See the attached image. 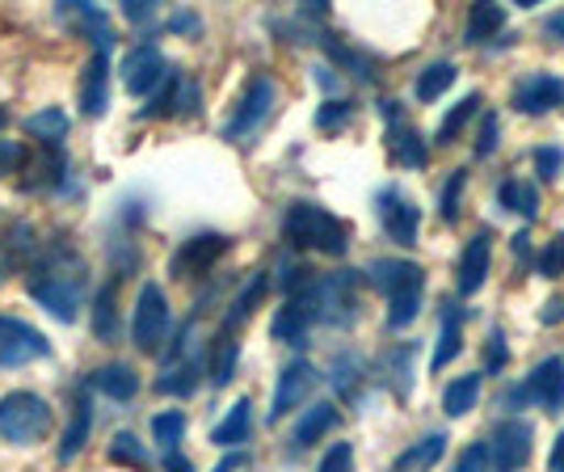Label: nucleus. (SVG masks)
Segmentation results:
<instances>
[{"label":"nucleus","mask_w":564,"mask_h":472,"mask_svg":"<svg viewBox=\"0 0 564 472\" xmlns=\"http://www.w3.org/2000/svg\"><path fill=\"white\" fill-rule=\"evenodd\" d=\"M51 405L39 393H9L0 397V439L18 443V448H34L39 439H47L51 430Z\"/></svg>","instance_id":"nucleus-5"},{"label":"nucleus","mask_w":564,"mask_h":472,"mask_svg":"<svg viewBox=\"0 0 564 472\" xmlns=\"http://www.w3.org/2000/svg\"><path fill=\"white\" fill-rule=\"evenodd\" d=\"M236 469H245V455H240V451H232V455H228L215 472H236Z\"/></svg>","instance_id":"nucleus-55"},{"label":"nucleus","mask_w":564,"mask_h":472,"mask_svg":"<svg viewBox=\"0 0 564 472\" xmlns=\"http://www.w3.org/2000/svg\"><path fill=\"white\" fill-rule=\"evenodd\" d=\"M224 254H228V236L224 233L189 236V240H182V249L173 254V275H177V279H198V275H207Z\"/></svg>","instance_id":"nucleus-15"},{"label":"nucleus","mask_w":564,"mask_h":472,"mask_svg":"<svg viewBox=\"0 0 564 472\" xmlns=\"http://www.w3.org/2000/svg\"><path fill=\"white\" fill-rule=\"evenodd\" d=\"M316 367L307 363V358H295V363H286L282 367L279 384H274V401H270V422H282L291 409H300L307 401V393L316 388Z\"/></svg>","instance_id":"nucleus-14"},{"label":"nucleus","mask_w":564,"mask_h":472,"mask_svg":"<svg viewBox=\"0 0 564 472\" xmlns=\"http://www.w3.org/2000/svg\"><path fill=\"white\" fill-rule=\"evenodd\" d=\"M25 161V148L13 140H0V178H9V173H18Z\"/></svg>","instance_id":"nucleus-45"},{"label":"nucleus","mask_w":564,"mask_h":472,"mask_svg":"<svg viewBox=\"0 0 564 472\" xmlns=\"http://www.w3.org/2000/svg\"><path fill=\"white\" fill-rule=\"evenodd\" d=\"M547 472H564V430H561V439H556V448H552V460H547Z\"/></svg>","instance_id":"nucleus-54"},{"label":"nucleus","mask_w":564,"mask_h":472,"mask_svg":"<svg viewBox=\"0 0 564 472\" xmlns=\"http://www.w3.org/2000/svg\"><path fill=\"white\" fill-rule=\"evenodd\" d=\"M261 296H265V275H253L249 287H245V291L232 300V308H228V317H224V333H232L236 325H245V321L253 317V308L261 304Z\"/></svg>","instance_id":"nucleus-33"},{"label":"nucleus","mask_w":564,"mask_h":472,"mask_svg":"<svg viewBox=\"0 0 564 472\" xmlns=\"http://www.w3.org/2000/svg\"><path fill=\"white\" fill-rule=\"evenodd\" d=\"M388 152H392V161H400V165L409 169H425V161H430V148H425L422 131L409 127L404 118L388 127Z\"/></svg>","instance_id":"nucleus-23"},{"label":"nucleus","mask_w":564,"mask_h":472,"mask_svg":"<svg viewBox=\"0 0 564 472\" xmlns=\"http://www.w3.org/2000/svg\"><path fill=\"white\" fill-rule=\"evenodd\" d=\"M25 131H30L34 140L59 148V140L68 136V115H64V110H39V115L25 118Z\"/></svg>","instance_id":"nucleus-34"},{"label":"nucleus","mask_w":564,"mask_h":472,"mask_svg":"<svg viewBox=\"0 0 564 472\" xmlns=\"http://www.w3.org/2000/svg\"><path fill=\"white\" fill-rule=\"evenodd\" d=\"M110 460L115 464H135V469H143L148 464V451H143V443L135 439V435H115V443H110Z\"/></svg>","instance_id":"nucleus-38"},{"label":"nucleus","mask_w":564,"mask_h":472,"mask_svg":"<svg viewBox=\"0 0 564 472\" xmlns=\"http://www.w3.org/2000/svg\"><path fill=\"white\" fill-rule=\"evenodd\" d=\"M489 261H494V236L489 233H476L468 240V249H464V258H459V296H476L485 279H489Z\"/></svg>","instance_id":"nucleus-18"},{"label":"nucleus","mask_w":564,"mask_h":472,"mask_svg":"<svg viewBox=\"0 0 564 472\" xmlns=\"http://www.w3.org/2000/svg\"><path fill=\"white\" fill-rule=\"evenodd\" d=\"M236 358H240V346H236V337H232V333H219V337L212 342V384H215V388L232 384Z\"/></svg>","instance_id":"nucleus-32"},{"label":"nucleus","mask_w":564,"mask_h":472,"mask_svg":"<svg viewBox=\"0 0 564 472\" xmlns=\"http://www.w3.org/2000/svg\"><path fill=\"white\" fill-rule=\"evenodd\" d=\"M354 376H358V363H354V358H341V363H337V376H333V384H337L341 397H354V393H358Z\"/></svg>","instance_id":"nucleus-47"},{"label":"nucleus","mask_w":564,"mask_h":472,"mask_svg":"<svg viewBox=\"0 0 564 472\" xmlns=\"http://www.w3.org/2000/svg\"><path fill=\"white\" fill-rule=\"evenodd\" d=\"M89 430H94V397L80 388L76 393V405H72V422L64 430V439H59V464H72L85 443H89Z\"/></svg>","instance_id":"nucleus-20"},{"label":"nucleus","mask_w":564,"mask_h":472,"mask_svg":"<svg viewBox=\"0 0 564 472\" xmlns=\"http://www.w3.org/2000/svg\"><path fill=\"white\" fill-rule=\"evenodd\" d=\"M131 342L143 354L165 351L169 342V300L156 283L140 287V300H135V317H131Z\"/></svg>","instance_id":"nucleus-8"},{"label":"nucleus","mask_w":564,"mask_h":472,"mask_svg":"<svg viewBox=\"0 0 564 472\" xmlns=\"http://www.w3.org/2000/svg\"><path fill=\"white\" fill-rule=\"evenodd\" d=\"M464 186H468V173H464V169H455V173L447 178V186H443V203H438L447 224L459 219V199H464Z\"/></svg>","instance_id":"nucleus-39"},{"label":"nucleus","mask_w":564,"mask_h":472,"mask_svg":"<svg viewBox=\"0 0 564 472\" xmlns=\"http://www.w3.org/2000/svg\"><path fill=\"white\" fill-rule=\"evenodd\" d=\"M506 401H510V409L540 405V409H547V414H561L564 409V358L561 354L543 358L540 367L522 379L518 388H510V397H506Z\"/></svg>","instance_id":"nucleus-7"},{"label":"nucleus","mask_w":564,"mask_h":472,"mask_svg":"<svg viewBox=\"0 0 564 472\" xmlns=\"http://www.w3.org/2000/svg\"><path fill=\"white\" fill-rule=\"evenodd\" d=\"M451 85H455V64H447V60H443V64H430V68L417 76L413 94H417V101H438Z\"/></svg>","instance_id":"nucleus-35"},{"label":"nucleus","mask_w":564,"mask_h":472,"mask_svg":"<svg viewBox=\"0 0 564 472\" xmlns=\"http://www.w3.org/2000/svg\"><path fill=\"white\" fill-rule=\"evenodd\" d=\"M249 435H253V401L240 397L228 409V418L212 430V443L215 448H240V443H249Z\"/></svg>","instance_id":"nucleus-25"},{"label":"nucleus","mask_w":564,"mask_h":472,"mask_svg":"<svg viewBox=\"0 0 564 472\" xmlns=\"http://www.w3.org/2000/svg\"><path fill=\"white\" fill-rule=\"evenodd\" d=\"M564 165V152L561 148H535V169H540L543 182H556Z\"/></svg>","instance_id":"nucleus-44"},{"label":"nucleus","mask_w":564,"mask_h":472,"mask_svg":"<svg viewBox=\"0 0 564 472\" xmlns=\"http://www.w3.org/2000/svg\"><path fill=\"white\" fill-rule=\"evenodd\" d=\"M506 25V9L501 4H471V13H468V43L471 47H480V43H489L497 30Z\"/></svg>","instance_id":"nucleus-30"},{"label":"nucleus","mask_w":564,"mask_h":472,"mask_svg":"<svg viewBox=\"0 0 564 472\" xmlns=\"http://www.w3.org/2000/svg\"><path fill=\"white\" fill-rule=\"evenodd\" d=\"M25 287L55 321L72 325L80 317V300H85V287H89V266H85L80 249L72 240L55 236V240H43V254L25 270Z\"/></svg>","instance_id":"nucleus-1"},{"label":"nucleus","mask_w":564,"mask_h":472,"mask_svg":"<svg viewBox=\"0 0 564 472\" xmlns=\"http://www.w3.org/2000/svg\"><path fill=\"white\" fill-rule=\"evenodd\" d=\"M367 279L388 296V330H404L417 321L425 291V270L404 258H376L367 266Z\"/></svg>","instance_id":"nucleus-2"},{"label":"nucleus","mask_w":564,"mask_h":472,"mask_svg":"<svg viewBox=\"0 0 564 472\" xmlns=\"http://www.w3.org/2000/svg\"><path fill=\"white\" fill-rule=\"evenodd\" d=\"M51 354V342L39 330H30L25 321L0 317V367H25Z\"/></svg>","instance_id":"nucleus-12"},{"label":"nucleus","mask_w":564,"mask_h":472,"mask_svg":"<svg viewBox=\"0 0 564 472\" xmlns=\"http://www.w3.org/2000/svg\"><path fill=\"white\" fill-rule=\"evenodd\" d=\"M333 426H337V405H333V401H316L304 414V418L295 422V430H291V451H307L312 443H321V439L329 435Z\"/></svg>","instance_id":"nucleus-22"},{"label":"nucleus","mask_w":564,"mask_h":472,"mask_svg":"<svg viewBox=\"0 0 564 472\" xmlns=\"http://www.w3.org/2000/svg\"><path fill=\"white\" fill-rule=\"evenodd\" d=\"M97 393H106L110 401H131L135 393H140V376H135V367H127V363H106V367H97L94 376H89Z\"/></svg>","instance_id":"nucleus-24"},{"label":"nucleus","mask_w":564,"mask_h":472,"mask_svg":"<svg viewBox=\"0 0 564 472\" xmlns=\"http://www.w3.org/2000/svg\"><path fill=\"white\" fill-rule=\"evenodd\" d=\"M165 472H194V469H189L186 455H177V451H165Z\"/></svg>","instance_id":"nucleus-52"},{"label":"nucleus","mask_w":564,"mask_h":472,"mask_svg":"<svg viewBox=\"0 0 564 472\" xmlns=\"http://www.w3.org/2000/svg\"><path fill=\"white\" fill-rule=\"evenodd\" d=\"M76 97H80V110L85 115H101L106 101H110V55H94L89 68L80 72L76 81Z\"/></svg>","instance_id":"nucleus-19"},{"label":"nucleus","mask_w":564,"mask_h":472,"mask_svg":"<svg viewBox=\"0 0 564 472\" xmlns=\"http://www.w3.org/2000/svg\"><path fill=\"white\" fill-rule=\"evenodd\" d=\"M497 199H501L506 212L522 215V219H535L540 215V190L531 186L527 178H506L501 190H497Z\"/></svg>","instance_id":"nucleus-28"},{"label":"nucleus","mask_w":564,"mask_h":472,"mask_svg":"<svg viewBox=\"0 0 564 472\" xmlns=\"http://www.w3.org/2000/svg\"><path fill=\"white\" fill-rule=\"evenodd\" d=\"M39 254H43L39 233H34L25 219H13V224L0 233V283H4L9 275H18V270H30Z\"/></svg>","instance_id":"nucleus-16"},{"label":"nucleus","mask_w":564,"mask_h":472,"mask_svg":"<svg viewBox=\"0 0 564 472\" xmlns=\"http://www.w3.org/2000/svg\"><path fill=\"white\" fill-rule=\"evenodd\" d=\"M300 296L312 308V321L316 325H337L346 330L358 317V275L354 270H337V275H321V279H307L300 287Z\"/></svg>","instance_id":"nucleus-4"},{"label":"nucleus","mask_w":564,"mask_h":472,"mask_svg":"<svg viewBox=\"0 0 564 472\" xmlns=\"http://www.w3.org/2000/svg\"><path fill=\"white\" fill-rule=\"evenodd\" d=\"M540 321H543V325H556V321H564V296H556V300H547V304H543Z\"/></svg>","instance_id":"nucleus-50"},{"label":"nucleus","mask_w":564,"mask_h":472,"mask_svg":"<svg viewBox=\"0 0 564 472\" xmlns=\"http://www.w3.org/2000/svg\"><path fill=\"white\" fill-rule=\"evenodd\" d=\"M540 275L543 279H561L564 275V233L547 240V249L540 254Z\"/></svg>","instance_id":"nucleus-40"},{"label":"nucleus","mask_w":564,"mask_h":472,"mask_svg":"<svg viewBox=\"0 0 564 472\" xmlns=\"http://www.w3.org/2000/svg\"><path fill=\"white\" fill-rule=\"evenodd\" d=\"M122 18H127V22H152V18H156V4H148V0H127V4H122Z\"/></svg>","instance_id":"nucleus-48"},{"label":"nucleus","mask_w":564,"mask_h":472,"mask_svg":"<svg viewBox=\"0 0 564 472\" xmlns=\"http://www.w3.org/2000/svg\"><path fill=\"white\" fill-rule=\"evenodd\" d=\"M459 351H464V308L443 304V330H438V351L430 358V367L443 372Z\"/></svg>","instance_id":"nucleus-26"},{"label":"nucleus","mask_w":564,"mask_h":472,"mask_svg":"<svg viewBox=\"0 0 564 472\" xmlns=\"http://www.w3.org/2000/svg\"><path fill=\"white\" fill-rule=\"evenodd\" d=\"M455 472H494V455H489V443H471L459 460H455Z\"/></svg>","instance_id":"nucleus-42"},{"label":"nucleus","mask_w":564,"mask_h":472,"mask_svg":"<svg viewBox=\"0 0 564 472\" xmlns=\"http://www.w3.org/2000/svg\"><path fill=\"white\" fill-rule=\"evenodd\" d=\"M4 122H9V115H4V110H0V131H4Z\"/></svg>","instance_id":"nucleus-56"},{"label":"nucleus","mask_w":564,"mask_h":472,"mask_svg":"<svg viewBox=\"0 0 564 472\" xmlns=\"http://www.w3.org/2000/svg\"><path fill=\"white\" fill-rule=\"evenodd\" d=\"M274 101H279L274 81H270V76H253L245 97L236 101V115L228 118V127H224V140H232V143L253 140L261 127H265V118L274 115Z\"/></svg>","instance_id":"nucleus-6"},{"label":"nucleus","mask_w":564,"mask_h":472,"mask_svg":"<svg viewBox=\"0 0 564 472\" xmlns=\"http://www.w3.org/2000/svg\"><path fill=\"white\" fill-rule=\"evenodd\" d=\"M152 439L165 451H177V443L186 439V414H182V409L156 414V418H152Z\"/></svg>","instance_id":"nucleus-36"},{"label":"nucleus","mask_w":564,"mask_h":472,"mask_svg":"<svg viewBox=\"0 0 564 472\" xmlns=\"http://www.w3.org/2000/svg\"><path fill=\"white\" fill-rule=\"evenodd\" d=\"M316 321H312V308H307V300L300 296V291H291L286 296V304L279 308V317H274V337L279 342H286V346H304L307 330H312Z\"/></svg>","instance_id":"nucleus-21"},{"label":"nucleus","mask_w":564,"mask_h":472,"mask_svg":"<svg viewBox=\"0 0 564 472\" xmlns=\"http://www.w3.org/2000/svg\"><path fill=\"white\" fill-rule=\"evenodd\" d=\"M198 376H203V363H198V351H194V321H189L186 330L177 333V346L169 351L165 372L156 379V388L165 397H189L198 388Z\"/></svg>","instance_id":"nucleus-10"},{"label":"nucleus","mask_w":564,"mask_h":472,"mask_svg":"<svg viewBox=\"0 0 564 472\" xmlns=\"http://www.w3.org/2000/svg\"><path fill=\"white\" fill-rule=\"evenodd\" d=\"M376 212L383 233L392 236L397 245H417V228H422V207L404 194L400 186H383L376 194Z\"/></svg>","instance_id":"nucleus-11"},{"label":"nucleus","mask_w":564,"mask_h":472,"mask_svg":"<svg viewBox=\"0 0 564 472\" xmlns=\"http://www.w3.org/2000/svg\"><path fill=\"white\" fill-rule=\"evenodd\" d=\"M316 472H354V448L350 443H333Z\"/></svg>","instance_id":"nucleus-43"},{"label":"nucleus","mask_w":564,"mask_h":472,"mask_svg":"<svg viewBox=\"0 0 564 472\" xmlns=\"http://www.w3.org/2000/svg\"><path fill=\"white\" fill-rule=\"evenodd\" d=\"M282 236L295 249H316L325 258H341L350 249V228L333 212L316 207V203H291L282 215Z\"/></svg>","instance_id":"nucleus-3"},{"label":"nucleus","mask_w":564,"mask_h":472,"mask_svg":"<svg viewBox=\"0 0 564 472\" xmlns=\"http://www.w3.org/2000/svg\"><path fill=\"white\" fill-rule=\"evenodd\" d=\"M118 333H122V317H118V287L106 283L94 300V337L97 342H106V346H115Z\"/></svg>","instance_id":"nucleus-27"},{"label":"nucleus","mask_w":564,"mask_h":472,"mask_svg":"<svg viewBox=\"0 0 564 472\" xmlns=\"http://www.w3.org/2000/svg\"><path fill=\"white\" fill-rule=\"evenodd\" d=\"M531 451H535V430H531V422H522V418H501V422L489 430V455H494L497 472L527 469Z\"/></svg>","instance_id":"nucleus-9"},{"label":"nucleus","mask_w":564,"mask_h":472,"mask_svg":"<svg viewBox=\"0 0 564 472\" xmlns=\"http://www.w3.org/2000/svg\"><path fill=\"white\" fill-rule=\"evenodd\" d=\"M169 64L165 55L156 47H135L122 55V85H127V94L135 97H152L161 85L169 81Z\"/></svg>","instance_id":"nucleus-13"},{"label":"nucleus","mask_w":564,"mask_h":472,"mask_svg":"<svg viewBox=\"0 0 564 472\" xmlns=\"http://www.w3.org/2000/svg\"><path fill=\"white\" fill-rule=\"evenodd\" d=\"M564 106V76H552V72H535L527 81H518L514 89V110L518 115H547Z\"/></svg>","instance_id":"nucleus-17"},{"label":"nucleus","mask_w":564,"mask_h":472,"mask_svg":"<svg viewBox=\"0 0 564 472\" xmlns=\"http://www.w3.org/2000/svg\"><path fill=\"white\" fill-rule=\"evenodd\" d=\"M443 451H447V439H443V435H425L422 443H413V448L400 455L397 469H392V472H425V469H434V464L443 460Z\"/></svg>","instance_id":"nucleus-29"},{"label":"nucleus","mask_w":564,"mask_h":472,"mask_svg":"<svg viewBox=\"0 0 564 472\" xmlns=\"http://www.w3.org/2000/svg\"><path fill=\"white\" fill-rule=\"evenodd\" d=\"M543 34H547L552 43H564V9H561V13H552V18L543 22Z\"/></svg>","instance_id":"nucleus-51"},{"label":"nucleus","mask_w":564,"mask_h":472,"mask_svg":"<svg viewBox=\"0 0 564 472\" xmlns=\"http://www.w3.org/2000/svg\"><path fill=\"white\" fill-rule=\"evenodd\" d=\"M169 30H189V34H198V18H194V13H177V18L169 22Z\"/></svg>","instance_id":"nucleus-53"},{"label":"nucleus","mask_w":564,"mask_h":472,"mask_svg":"<svg viewBox=\"0 0 564 472\" xmlns=\"http://www.w3.org/2000/svg\"><path fill=\"white\" fill-rule=\"evenodd\" d=\"M480 401V376H459L447 384V393H443V409H447L451 418H464L471 414Z\"/></svg>","instance_id":"nucleus-31"},{"label":"nucleus","mask_w":564,"mask_h":472,"mask_svg":"<svg viewBox=\"0 0 564 472\" xmlns=\"http://www.w3.org/2000/svg\"><path fill=\"white\" fill-rule=\"evenodd\" d=\"M497 136H501L497 115H485V122H480V140H476V157H489V152L497 148Z\"/></svg>","instance_id":"nucleus-46"},{"label":"nucleus","mask_w":564,"mask_h":472,"mask_svg":"<svg viewBox=\"0 0 564 472\" xmlns=\"http://www.w3.org/2000/svg\"><path fill=\"white\" fill-rule=\"evenodd\" d=\"M350 118H354L350 101H325V106L316 110V127H321V131H337V127L350 122Z\"/></svg>","instance_id":"nucleus-41"},{"label":"nucleus","mask_w":564,"mask_h":472,"mask_svg":"<svg viewBox=\"0 0 564 472\" xmlns=\"http://www.w3.org/2000/svg\"><path fill=\"white\" fill-rule=\"evenodd\" d=\"M506 358H510V354H506V337L494 333V337H489V367L501 372V367H506Z\"/></svg>","instance_id":"nucleus-49"},{"label":"nucleus","mask_w":564,"mask_h":472,"mask_svg":"<svg viewBox=\"0 0 564 472\" xmlns=\"http://www.w3.org/2000/svg\"><path fill=\"white\" fill-rule=\"evenodd\" d=\"M476 110H480V94H468L447 118H443V127H438V143H455V136H459L471 118H476Z\"/></svg>","instance_id":"nucleus-37"}]
</instances>
